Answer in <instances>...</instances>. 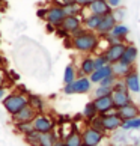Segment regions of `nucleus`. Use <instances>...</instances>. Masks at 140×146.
I'll return each mask as SVG.
<instances>
[{"label":"nucleus","mask_w":140,"mask_h":146,"mask_svg":"<svg viewBox=\"0 0 140 146\" xmlns=\"http://www.w3.org/2000/svg\"><path fill=\"white\" fill-rule=\"evenodd\" d=\"M123 82H125L130 94H140V77L136 69H133L130 74H127L123 77Z\"/></svg>","instance_id":"nucleus-13"},{"label":"nucleus","mask_w":140,"mask_h":146,"mask_svg":"<svg viewBox=\"0 0 140 146\" xmlns=\"http://www.w3.org/2000/svg\"><path fill=\"white\" fill-rule=\"evenodd\" d=\"M113 88H105V86H98L94 92V96L95 98H101V96H107V95H111Z\"/></svg>","instance_id":"nucleus-33"},{"label":"nucleus","mask_w":140,"mask_h":146,"mask_svg":"<svg viewBox=\"0 0 140 146\" xmlns=\"http://www.w3.org/2000/svg\"><path fill=\"white\" fill-rule=\"evenodd\" d=\"M107 5L111 8V9H116V8H119L121 5H122V0H105Z\"/></svg>","instance_id":"nucleus-39"},{"label":"nucleus","mask_w":140,"mask_h":146,"mask_svg":"<svg viewBox=\"0 0 140 146\" xmlns=\"http://www.w3.org/2000/svg\"><path fill=\"white\" fill-rule=\"evenodd\" d=\"M54 146H66V145H65V142H63V140H57V142L54 143Z\"/></svg>","instance_id":"nucleus-45"},{"label":"nucleus","mask_w":140,"mask_h":146,"mask_svg":"<svg viewBox=\"0 0 140 146\" xmlns=\"http://www.w3.org/2000/svg\"><path fill=\"white\" fill-rule=\"evenodd\" d=\"M92 89V82L89 77H78L75 82L63 86V94L65 95H83L89 94Z\"/></svg>","instance_id":"nucleus-3"},{"label":"nucleus","mask_w":140,"mask_h":146,"mask_svg":"<svg viewBox=\"0 0 140 146\" xmlns=\"http://www.w3.org/2000/svg\"><path fill=\"white\" fill-rule=\"evenodd\" d=\"M113 90H121V92L128 90V89H127L125 82H123V78H117V80H116V83L113 84Z\"/></svg>","instance_id":"nucleus-37"},{"label":"nucleus","mask_w":140,"mask_h":146,"mask_svg":"<svg viewBox=\"0 0 140 146\" xmlns=\"http://www.w3.org/2000/svg\"><path fill=\"white\" fill-rule=\"evenodd\" d=\"M128 33H130V27H128V26H125V24H122V23H117L109 35L113 36V38H117V39H121V41L125 42Z\"/></svg>","instance_id":"nucleus-23"},{"label":"nucleus","mask_w":140,"mask_h":146,"mask_svg":"<svg viewBox=\"0 0 140 146\" xmlns=\"http://www.w3.org/2000/svg\"><path fill=\"white\" fill-rule=\"evenodd\" d=\"M36 15H38V18L45 20V17H47V8H41V9H38V11H36Z\"/></svg>","instance_id":"nucleus-40"},{"label":"nucleus","mask_w":140,"mask_h":146,"mask_svg":"<svg viewBox=\"0 0 140 146\" xmlns=\"http://www.w3.org/2000/svg\"><path fill=\"white\" fill-rule=\"evenodd\" d=\"M63 142L66 146H82L83 139H82V131H77L75 128H72L71 131L66 134V137H63Z\"/></svg>","instance_id":"nucleus-21"},{"label":"nucleus","mask_w":140,"mask_h":146,"mask_svg":"<svg viewBox=\"0 0 140 146\" xmlns=\"http://www.w3.org/2000/svg\"><path fill=\"white\" fill-rule=\"evenodd\" d=\"M111 69H113V74H115L117 78H123L127 74H130L134 69V65H127L122 60H119V62H115L111 65Z\"/></svg>","instance_id":"nucleus-19"},{"label":"nucleus","mask_w":140,"mask_h":146,"mask_svg":"<svg viewBox=\"0 0 140 146\" xmlns=\"http://www.w3.org/2000/svg\"><path fill=\"white\" fill-rule=\"evenodd\" d=\"M95 71V62L94 56L86 54L82 60H80V66L77 69V78L78 77H89L90 74Z\"/></svg>","instance_id":"nucleus-9"},{"label":"nucleus","mask_w":140,"mask_h":146,"mask_svg":"<svg viewBox=\"0 0 140 146\" xmlns=\"http://www.w3.org/2000/svg\"><path fill=\"white\" fill-rule=\"evenodd\" d=\"M101 116V121H103V128L105 133H113L116 131L117 128L122 127V119L119 117L116 110H113L110 113H107V115H100Z\"/></svg>","instance_id":"nucleus-6"},{"label":"nucleus","mask_w":140,"mask_h":146,"mask_svg":"<svg viewBox=\"0 0 140 146\" xmlns=\"http://www.w3.org/2000/svg\"><path fill=\"white\" fill-rule=\"evenodd\" d=\"M117 115L122 121H128V119H133V117H137L140 116V107L136 104V102H128L127 106L121 107L119 110H117Z\"/></svg>","instance_id":"nucleus-12"},{"label":"nucleus","mask_w":140,"mask_h":146,"mask_svg":"<svg viewBox=\"0 0 140 146\" xmlns=\"http://www.w3.org/2000/svg\"><path fill=\"white\" fill-rule=\"evenodd\" d=\"M82 146H86V145H82Z\"/></svg>","instance_id":"nucleus-47"},{"label":"nucleus","mask_w":140,"mask_h":146,"mask_svg":"<svg viewBox=\"0 0 140 146\" xmlns=\"http://www.w3.org/2000/svg\"><path fill=\"white\" fill-rule=\"evenodd\" d=\"M92 2H94V0H75V3L80 5L82 8H88V6H89V5L92 3Z\"/></svg>","instance_id":"nucleus-41"},{"label":"nucleus","mask_w":140,"mask_h":146,"mask_svg":"<svg viewBox=\"0 0 140 146\" xmlns=\"http://www.w3.org/2000/svg\"><path fill=\"white\" fill-rule=\"evenodd\" d=\"M0 18H2V12H0Z\"/></svg>","instance_id":"nucleus-46"},{"label":"nucleus","mask_w":140,"mask_h":146,"mask_svg":"<svg viewBox=\"0 0 140 146\" xmlns=\"http://www.w3.org/2000/svg\"><path fill=\"white\" fill-rule=\"evenodd\" d=\"M125 14H127V9L122 8V6H119V8H116V9L111 11V15L115 17L116 23H122L123 18H125Z\"/></svg>","instance_id":"nucleus-34"},{"label":"nucleus","mask_w":140,"mask_h":146,"mask_svg":"<svg viewBox=\"0 0 140 146\" xmlns=\"http://www.w3.org/2000/svg\"><path fill=\"white\" fill-rule=\"evenodd\" d=\"M111 100H113V106H115V110L117 111L121 107L127 106L128 102H131V95L130 92H121V90H113L111 92Z\"/></svg>","instance_id":"nucleus-15"},{"label":"nucleus","mask_w":140,"mask_h":146,"mask_svg":"<svg viewBox=\"0 0 140 146\" xmlns=\"http://www.w3.org/2000/svg\"><path fill=\"white\" fill-rule=\"evenodd\" d=\"M5 82H6V75H5L3 71L0 69V86H5Z\"/></svg>","instance_id":"nucleus-44"},{"label":"nucleus","mask_w":140,"mask_h":146,"mask_svg":"<svg viewBox=\"0 0 140 146\" xmlns=\"http://www.w3.org/2000/svg\"><path fill=\"white\" fill-rule=\"evenodd\" d=\"M116 24H117V23H116V20H115V17H113L111 14L103 15V17H101V23H100V26H98V29H96V33H98L100 36L109 35Z\"/></svg>","instance_id":"nucleus-11"},{"label":"nucleus","mask_w":140,"mask_h":146,"mask_svg":"<svg viewBox=\"0 0 140 146\" xmlns=\"http://www.w3.org/2000/svg\"><path fill=\"white\" fill-rule=\"evenodd\" d=\"M32 127H33V131L39 134L50 133L54 129V121H53L51 116L45 115V113H38L35 119L32 121Z\"/></svg>","instance_id":"nucleus-4"},{"label":"nucleus","mask_w":140,"mask_h":146,"mask_svg":"<svg viewBox=\"0 0 140 146\" xmlns=\"http://www.w3.org/2000/svg\"><path fill=\"white\" fill-rule=\"evenodd\" d=\"M88 125L92 127V128H95V129H98V131H101V133H105L104 128H103V121H101V116H100V115L96 116V117H94L92 121H89Z\"/></svg>","instance_id":"nucleus-35"},{"label":"nucleus","mask_w":140,"mask_h":146,"mask_svg":"<svg viewBox=\"0 0 140 146\" xmlns=\"http://www.w3.org/2000/svg\"><path fill=\"white\" fill-rule=\"evenodd\" d=\"M71 42H72L74 50L83 53V54H92L100 47V35L96 32L88 30L86 33L80 35V36L71 38Z\"/></svg>","instance_id":"nucleus-1"},{"label":"nucleus","mask_w":140,"mask_h":146,"mask_svg":"<svg viewBox=\"0 0 140 146\" xmlns=\"http://www.w3.org/2000/svg\"><path fill=\"white\" fill-rule=\"evenodd\" d=\"M39 137H41L39 133L32 131V133H29V134H26V136H24V140H26V143H27L29 146H41Z\"/></svg>","instance_id":"nucleus-30"},{"label":"nucleus","mask_w":140,"mask_h":146,"mask_svg":"<svg viewBox=\"0 0 140 146\" xmlns=\"http://www.w3.org/2000/svg\"><path fill=\"white\" fill-rule=\"evenodd\" d=\"M94 104L96 107V110H98V115H107V113L115 110L111 95L101 96V98H94Z\"/></svg>","instance_id":"nucleus-10"},{"label":"nucleus","mask_w":140,"mask_h":146,"mask_svg":"<svg viewBox=\"0 0 140 146\" xmlns=\"http://www.w3.org/2000/svg\"><path fill=\"white\" fill-rule=\"evenodd\" d=\"M45 30L48 32V33H54V32H56V27H54V26H53V24L47 23V24H45Z\"/></svg>","instance_id":"nucleus-43"},{"label":"nucleus","mask_w":140,"mask_h":146,"mask_svg":"<svg viewBox=\"0 0 140 146\" xmlns=\"http://www.w3.org/2000/svg\"><path fill=\"white\" fill-rule=\"evenodd\" d=\"M54 33H56L59 38H62V39H69V38H71V35H69L66 30H63L62 27H56V32H54Z\"/></svg>","instance_id":"nucleus-38"},{"label":"nucleus","mask_w":140,"mask_h":146,"mask_svg":"<svg viewBox=\"0 0 140 146\" xmlns=\"http://www.w3.org/2000/svg\"><path fill=\"white\" fill-rule=\"evenodd\" d=\"M6 95H8V89H6V86H0V101H3Z\"/></svg>","instance_id":"nucleus-42"},{"label":"nucleus","mask_w":140,"mask_h":146,"mask_svg":"<svg viewBox=\"0 0 140 146\" xmlns=\"http://www.w3.org/2000/svg\"><path fill=\"white\" fill-rule=\"evenodd\" d=\"M82 116L84 117V121H86V122L92 121L94 117H96V116H98V110H96V107H95V104H94V101H89L88 104L84 106Z\"/></svg>","instance_id":"nucleus-26"},{"label":"nucleus","mask_w":140,"mask_h":146,"mask_svg":"<svg viewBox=\"0 0 140 146\" xmlns=\"http://www.w3.org/2000/svg\"><path fill=\"white\" fill-rule=\"evenodd\" d=\"M15 128H17V131L20 134H23V136H26V134H29L33 131V127H32V122H23V123H15Z\"/></svg>","instance_id":"nucleus-31"},{"label":"nucleus","mask_w":140,"mask_h":146,"mask_svg":"<svg viewBox=\"0 0 140 146\" xmlns=\"http://www.w3.org/2000/svg\"><path fill=\"white\" fill-rule=\"evenodd\" d=\"M110 75H113V69H111V65H107V66H104V68L95 69V71L89 75V78H90V82H92V84L94 83L100 84L104 78L110 77Z\"/></svg>","instance_id":"nucleus-18"},{"label":"nucleus","mask_w":140,"mask_h":146,"mask_svg":"<svg viewBox=\"0 0 140 146\" xmlns=\"http://www.w3.org/2000/svg\"><path fill=\"white\" fill-rule=\"evenodd\" d=\"M2 104L5 107V110H6L11 116H14V115H17L21 109H24V107L29 104V100H27V96L20 94V92H11V94H8L5 96Z\"/></svg>","instance_id":"nucleus-2"},{"label":"nucleus","mask_w":140,"mask_h":146,"mask_svg":"<svg viewBox=\"0 0 140 146\" xmlns=\"http://www.w3.org/2000/svg\"><path fill=\"white\" fill-rule=\"evenodd\" d=\"M77 80V69L75 66L71 63V65H66L65 71H63V83L65 84H69Z\"/></svg>","instance_id":"nucleus-27"},{"label":"nucleus","mask_w":140,"mask_h":146,"mask_svg":"<svg viewBox=\"0 0 140 146\" xmlns=\"http://www.w3.org/2000/svg\"><path fill=\"white\" fill-rule=\"evenodd\" d=\"M65 11H63L62 6L59 5H53V6L47 8V17H45V21L47 23L53 24L54 27H60L62 21L65 20Z\"/></svg>","instance_id":"nucleus-7"},{"label":"nucleus","mask_w":140,"mask_h":146,"mask_svg":"<svg viewBox=\"0 0 140 146\" xmlns=\"http://www.w3.org/2000/svg\"><path fill=\"white\" fill-rule=\"evenodd\" d=\"M63 11H65V15L66 17H78L82 14L83 8L77 3H71V5H63Z\"/></svg>","instance_id":"nucleus-28"},{"label":"nucleus","mask_w":140,"mask_h":146,"mask_svg":"<svg viewBox=\"0 0 140 146\" xmlns=\"http://www.w3.org/2000/svg\"><path fill=\"white\" fill-rule=\"evenodd\" d=\"M137 56H139V51H137V47L133 45V44H128L125 47V51H123V56L121 60L127 65H134L137 60Z\"/></svg>","instance_id":"nucleus-20"},{"label":"nucleus","mask_w":140,"mask_h":146,"mask_svg":"<svg viewBox=\"0 0 140 146\" xmlns=\"http://www.w3.org/2000/svg\"><path fill=\"white\" fill-rule=\"evenodd\" d=\"M94 62H95V69H100V68H104V66H107V65H110L109 60H107V57L104 56V53L96 54L94 57Z\"/></svg>","instance_id":"nucleus-32"},{"label":"nucleus","mask_w":140,"mask_h":146,"mask_svg":"<svg viewBox=\"0 0 140 146\" xmlns=\"http://www.w3.org/2000/svg\"><path fill=\"white\" fill-rule=\"evenodd\" d=\"M116 80H117V77L115 74L113 75H110V77H107V78H104L103 82H101L98 86H105V88H113V84L116 83Z\"/></svg>","instance_id":"nucleus-36"},{"label":"nucleus","mask_w":140,"mask_h":146,"mask_svg":"<svg viewBox=\"0 0 140 146\" xmlns=\"http://www.w3.org/2000/svg\"><path fill=\"white\" fill-rule=\"evenodd\" d=\"M88 9H89L90 14L100 15V17L107 15V14H111V11H113L109 5H107L105 0H94V2L88 6Z\"/></svg>","instance_id":"nucleus-16"},{"label":"nucleus","mask_w":140,"mask_h":146,"mask_svg":"<svg viewBox=\"0 0 140 146\" xmlns=\"http://www.w3.org/2000/svg\"><path fill=\"white\" fill-rule=\"evenodd\" d=\"M125 47H127L125 42H121V44H109V47L104 51V56L107 57V60H109L110 65L121 60L123 56V51H125Z\"/></svg>","instance_id":"nucleus-8"},{"label":"nucleus","mask_w":140,"mask_h":146,"mask_svg":"<svg viewBox=\"0 0 140 146\" xmlns=\"http://www.w3.org/2000/svg\"><path fill=\"white\" fill-rule=\"evenodd\" d=\"M104 137H105V133H101L89 125L82 129L83 145H86V146H100L101 142L104 140Z\"/></svg>","instance_id":"nucleus-5"},{"label":"nucleus","mask_w":140,"mask_h":146,"mask_svg":"<svg viewBox=\"0 0 140 146\" xmlns=\"http://www.w3.org/2000/svg\"><path fill=\"white\" fill-rule=\"evenodd\" d=\"M121 128L123 129V131H131V129H140V116L133 117V119H128V121H123Z\"/></svg>","instance_id":"nucleus-29"},{"label":"nucleus","mask_w":140,"mask_h":146,"mask_svg":"<svg viewBox=\"0 0 140 146\" xmlns=\"http://www.w3.org/2000/svg\"><path fill=\"white\" fill-rule=\"evenodd\" d=\"M27 100H29V106H30V107H32V109H33L36 113H44L45 102H44V100H42L39 95L29 94V95H27Z\"/></svg>","instance_id":"nucleus-24"},{"label":"nucleus","mask_w":140,"mask_h":146,"mask_svg":"<svg viewBox=\"0 0 140 146\" xmlns=\"http://www.w3.org/2000/svg\"><path fill=\"white\" fill-rule=\"evenodd\" d=\"M36 115H38V113L27 104L24 109H21L17 115H14V116H11V117H12V122L14 123H23V122H32Z\"/></svg>","instance_id":"nucleus-14"},{"label":"nucleus","mask_w":140,"mask_h":146,"mask_svg":"<svg viewBox=\"0 0 140 146\" xmlns=\"http://www.w3.org/2000/svg\"><path fill=\"white\" fill-rule=\"evenodd\" d=\"M100 23H101V17L100 15H95V14H89L88 17L83 18V27L89 32H96Z\"/></svg>","instance_id":"nucleus-22"},{"label":"nucleus","mask_w":140,"mask_h":146,"mask_svg":"<svg viewBox=\"0 0 140 146\" xmlns=\"http://www.w3.org/2000/svg\"><path fill=\"white\" fill-rule=\"evenodd\" d=\"M60 27L71 35L72 32H75L77 29L83 27V20L80 17H65V20H63L62 24H60Z\"/></svg>","instance_id":"nucleus-17"},{"label":"nucleus","mask_w":140,"mask_h":146,"mask_svg":"<svg viewBox=\"0 0 140 146\" xmlns=\"http://www.w3.org/2000/svg\"><path fill=\"white\" fill-rule=\"evenodd\" d=\"M57 140H62V139H59L57 133L54 131V129H53V131H50V133L41 134L39 143H41V146H54V143L57 142Z\"/></svg>","instance_id":"nucleus-25"}]
</instances>
